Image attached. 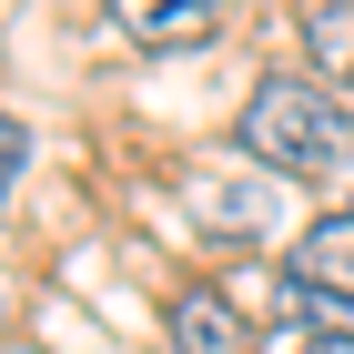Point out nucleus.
<instances>
[{
  "label": "nucleus",
  "mask_w": 354,
  "mask_h": 354,
  "mask_svg": "<svg viewBox=\"0 0 354 354\" xmlns=\"http://www.w3.org/2000/svg\"><path fill=\"white\" fill-rule=\"evenodd\" d=\"M233 142L263 172H283V183H324V172L354 162V111L324 82H304V71H263L243 91V111H233Z\"/></svg>",
  "instance_id": "nucleus-1"
},
{
  "label": "nucleus",
  "mask_w": 354,
  "mask_h": 354,
  "mask_svg": "<svg viewBox=\"0 0 354 354\" xmlns=\"http://www.w3.org/2000/svg\"><path fill=\"white\" fill-rule=\"evenodd\" d=\"M183 213L203 233L263 243V233H283V172H263V162H183Z\"/></svg>",
  "instance_id": "nucleus-2"
},
{
  "label": "nucleus",
  "mask_w": 354,
  "mask_h": 354,
  "mask_svg": "<svg viewBox=\"0 0 354 354\" xmlns=\"http://www.w3.org/2000/svg\"><path fill=\"white\" fill-rule=\"evenodd\" d=\"M172 354H263V344H253V324H243L233 294L183 283V294H172Z\"/></svg>",
  "instance_id": "nucleus-3"
},
{
  "label": "nucleus",
  "mask_w": 354,
  "mask_h": 354,
  "mask_svg": "<svg viewBox=\"0 0 354 354\" xmlns=\"http://www.w3.org/2000/svg\"><path fill=\"white\" fill-rule=\"evenodd\" d=\"M111 30L142 41V51H192V41H213V30H223V10H213V0H122Z\"/></svg>",
  "instance_id": "nucleus-4"
},
{
  "label": "nucleus",
  "mask_w": 354,
  "mask_h": 354,
  "mask_svg": "<svg viewBox=\"0 0 354 354\" xmlns=\"http://www.w3.org/2000/svg\"><path fill=\"white\" fill-rule=\"evenodd\" d=\"M304 41H314L324 71H344V82H354V10H304Z\"/></svg>",
  "instance_id": "nucleus-5"
},
{
  "label": "nucleus",
  "mask_w": 354,
  "mask_h": 354,
  "mask_svg": "<svg viewBox=\"0 0 354 354\" xmlns=\"http://www.w3.org/2000/svg\"><path fill=\"white\" fill-rule=\"evenodd\" d=\"M21 152H30V142H21V122H10V111H0V183H10V172H21Z\"/></svg>",
  "instance_id": "nucleus-6"
}]
</instances>
